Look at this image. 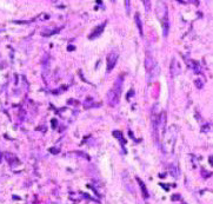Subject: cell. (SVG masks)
<instances>
[{"label":"cell","instance_id":"1","mask_svg":"<svg viewBox=\"0 0 213 204\" xmlns=\"http://www.w3.org/2000/svg\"><path fill=\"white\" fill-rule=\"evenodd\" d=\"M123 77L119 76L117 78V80L114 81L112 89L109 91V95H107V102L111 106H117L119 100H120V97H121V93H123Z\"/></svg>","mask_w":213,"mask_h":204},{"label":"cell","instance_id":"2","mask_svg":"<svg viewBox=\"0 0 213 204\" xmlns=\"http://www.w3.org/2000/svg\"><path fill=\"white\" fill-rule=\"evenodd\" d=\"M117 60H118V52L117 51L110 52L107 55V71H111L116 66Z\"/></svg>","mask_w":213,"mask_h":204},{"label":"cell","instance_id":"3","mask_svg":"<svg viewBox=\"0 0 213 204\" xmlns=\"http://www.w3.org/2000/svg\"><path fill=\"white\" fill-rule=\"evenodd\" d=\"M104 27H105V24H102V25H101L100 27H98V28H97V31H94V32L92 33V36H91L90 38H91V39H93L94 37H98V36H99V34H100V33L102 32V30H104Z\"/></svg>","mask_w":213,"mask_h":204},{"label":"cell","instance_id":"4","mask_svg":"<svg viewBox=\"0 0 213 204\" xmlns=\"http://www.w3.org/2000/svg\"><path fill=\"white\" fill-rule=\"evenodd\" d=\"M137 181L139 182V184H140V188H141V190L144 191V197L145 198H148V192H147V190H146V186H145V184L139 179V178H137Z\"/></svg>","mask_w":213,"mask_h":204},{"label":"cell","instance_id":"5","mask_svg":"<svg viewBox=\"0 0 213 204\" xmlns=\"http://www.w3.org/2000/svg\"><path fill=\"white\" fill-rule=\"evenodd\" d=\"M134 19H136V21H137V24H138V28H139V31H140V34L143 36V27H141V21H140V18H139V14H138V13L136 14Z\"/></svg>","mask_w":213,"mask_h":204}]
</instances>
